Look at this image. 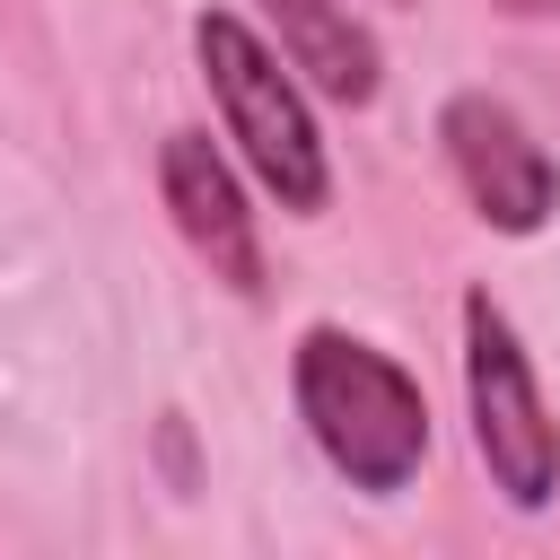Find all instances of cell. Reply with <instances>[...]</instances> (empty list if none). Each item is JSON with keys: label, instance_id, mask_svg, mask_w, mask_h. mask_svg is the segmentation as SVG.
<instances>
[{"label": "cell", "instance_id": "1", "mask_svg": "<svg viewBox=\"0 0 560 560\" xmlns=\"http://www.w3.org/2000/svg\"><path fill=\"white\" fill-rule=\"evenodd\" d=\"M289 402L315 455L359 499H402L429 464V394L420 376L350 324H306L289 350Z\"/></svg>", "mask_w": 560, "mask_h": 560}, {"label": "cell", "instance_id": "2", "mask_svg": "<svg viewBox=\"0 0 560 560\" xmlns=\"http://www.w3.org/2000/svg\"><path fill=\"white\" fill-rule=\"evenodd\" d=\"M192 61L219 96V122H228L245 175L289 219H324L332 210V149L315 131V105H306V79L289 70V52L262 26H245L236 9H201L192 18Z\"/></svg>", "mask_w": 560, "mask_h": 560}, {"label": "cell", "instance_id": "3", "mask_svg": "<svg viewBox=\"0 0 560 560\" xmlns=\"http://www.w3.org/2000/svg\"><path fill=\"white\" fill-rule=\"evenodd\" d=\"M464 420H472V455L490 490L516 516H542L560 499V420L490 289H464Z\"/></svg>", "mask_w": 560, "mask_h": 560}, {"label": "cell", "instance_id": "4", "mask_svg": "<svg viewBox=\"0 0 560 560\" xmlns=\"http://www.w3.org/2000/svg\"><path fill=\"white\" fill-rule=\"evenodd\" d=\"M438 149H446V175L464 184L472 219L499 228V236H542L551 210H560V166L551 149L525 131V114L490 88H455L438 105Z\"/></svg>", "mask_w": 560, "mask_h": 560}, {"label": "cell", "instance_id": "5", "mask_svg": "<svg viewBox=\"0 0 560 560\" xmlns=\"http://www.w3.org/2000/svg\"><path fill=\"white\" fill-rule=\"evenodd\" d=\"M158 201H166L175 236L210 262V280H228L236 298H262V228H254V201H245V184L210 131L158 140Z\"/></svg>", "mask_w": 560, "mask_h": 560}, {"label": "cell", "instance_id": "6", "mask_svg": "<svg viewBox=\"0 0 560 560\" xmlns=\"http://www.w3.org/2000/svg\"><path fill=\"white\" fill-rule=\"evenodd\" d=\"M271 18V44L289 52V70L332 96V105H376L385 88V61H376V35L341 9V0H262Z\"/></svg>", "mask_w": 560, "mask_h": 560}]
</instances>
